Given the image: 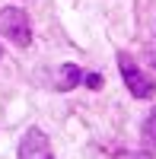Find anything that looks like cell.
<instances>
[{
	"label": "cell",
	"instance_id": "cell-1",
	"mask_svg": "<svg viewBox=\"0 0 156 159\" xmlns=\"http://www.w3.org/2000/svg\"><path fill=\"white\" fill-rule=\"evenodd\" d=\"M118 70H121L124 86L131 89L134 99H153V96H156V83H153V76L140 70L127 51H118Z\"/></svg>",
	"mask_w": 156,
	"mask_h": 159
},
{
	"label": "cell",
	"instance_id": "cell-5",
	"mask_svg": "<svg viewBox=\"0 0 156 159\" xmlns=\"http://www.w3.org/2000/svg\"><path fill=\"white\" fill-rule=\"evenodd\" d=\"M80 80H83V73H80L76 64H64V67H61V76H57V89L67 92V89H73L76 83H80Z\"/></svg>",
	"mask_w": 156,
	"mask_h": 159
},
{
	"label": "cell",
	"instance_id": "cell-6",
	"mask_svg": "<svg viewBox=\"0 0 156 159\" xmlns=\"http://www.w3.org/2000/svg\"><path fill=\"white\" fill-rule=\"evenodd\" d=\"M83 83H86L89 89H102V83H105V80H102V73H86Z\"/></svg>",
	"mask_w": 156,
	"mask_h": 159
},
{
	"label": "cell",
	"instance_id": "cell-2",
	"mask_svg": "<svg viewBox=\"0 0 156 159\" xmlns=\"http://www.w3.org/2000/svg\"><path fill=\"white\" fill-rule=\"evenodd\" d=\"M0 35L10 38L16 48H29L32 42V25H29V13L22 7H7L0 13Z\"/></svg>",
	"mask_w": 156,
	"mask_h": 159
},
{
	"label": "cell",
	"instance_id": "cell-4",
	"mask_svg": "<svg viewBox=\"0 0 156 159\" xmlns=\"http://www.w3.org/2000/svg\"><path fill=\"white\" fill-rule=\"evenodd\" d=\"M140 140H144V150L156 156V108H153V111L147 115L144 127H140Z\"/></svg>",
	"mask_w": 156,
	"mask_h": 159
},
{
	"label": "cell",
	"instance_id": "cell-3",
	"mask_svg": "<svg viewBox=\"0 0 156 159\" xmlns=\"http://www.w3.org/2000/svg\"><path fill=\"white\" fill-rule=\"evenodd\" d=\"M19 159H54L51 156V143L42 127H29L19 140Z\"/></svg>",
	"mask_w": 156,
	"mask_h": 159
},
{
	"label": "cell",
	"instance_id": "cell-8",
	"mask_svg": "<svg viewBox=\"0 0 156 159\" xmlns=\"http://www.w3.org/2000/svg\"><path fill=\"white\" fill-rule=\"evenodd\" d=\"M127 159H153V153H137V156H127Z\"/></svg>",
	"mask_w": 156,
	"mask_h": 159
},
{
	"label": "cell",
	"instance_id": "cell-7",
	"mask_svg": "<svg viewBox=\"0 0 156 159\" xmlns=\"http://www.w3.org/2000/svg\"><path fill=\"white\" fill-rule=\"evenodd\" d=\"M144 57L150 61V67H156V42H150V45L144 48Z\"/></svg>",
	"mask_w": 156,
	"mask_h": 159
},
{
	"label": "cell",
	"instance_id": "cell-9",
	"mask_svg": "<svg viewBox=\"0 0 156 159\" xmlns=\"http://www.w3.org/2000/svg\"><path fill=\"white\" fill-rule=\"evenodd\" d=\"M0 57H3V45H0Z\"/></svg>",
	"mask_w": 156,
	"mask_h": 159
}]
</instances>
